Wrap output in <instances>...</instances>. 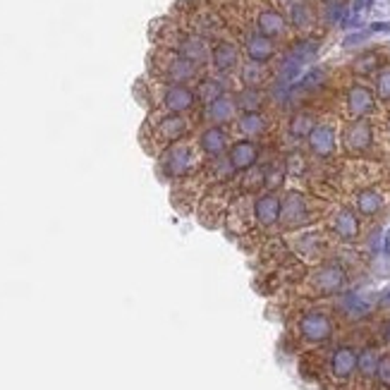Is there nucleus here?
Returning a JSON list of instances; mask_svg holds the SVG:
<instances>
[{
	"label": "nucleus",
	"mask_w": 390,
	"mask_h": 390,
	"mask_svg": "<svg viewBox=\"0 0 390 390\" xmlns=\"http://www.w3.org/2000/svg\"><path fill=\"white\" fill-rule=\"evenodd\" d=\"M328 206L321 199H314L311 194L302 189H288L280 197V218L278 227L283 232H300L307 227H314L318 220H323Z\"/></svg>",
	"instance_id": "1"
},
{
	"label": "nucleus",
	"mask_w": 390,
	"mask_h": 390,
	"mask_svg": "<svg viewBox=\"0 0 390 390\" xmlns=\"http://www.w3.org/2000/svg\"><path fill=\"white\" fill-rule=\"evenodd\" d=\"M204 165H206L204 156L199 154L197 144H192V142H177L159 154V170H161V175L170 182L189 180V177L197 175Z\"/></svg>",
	"instance_id": "2"
},
{
	"label": "nucleus",
	"mask_w": 390,
	"mask_h": 390,
	"mask_svg": "<svg viewBox=\"0 0 390 390\" xmlns=\"http://www.w3.org/2000/svg\"><path fill=\"white\" fill-rule=\"evenodd\" d=\"M192 132V120L187 115H172V113L156 111L154 115L146 120V149L151 154H161L168 146L185 142V137Z\"/></svg>",
	"instance_id": "3"
},
{
	"label": "nucleus",
	"mask_w": 390,
	"mask_h": 390,
	"mask_svg": "<svg viewBox=\"0 0 390 390\" xmlns=\"http://www.w3.org/2000/svg\"><path fill=\"white\" fill-rule=\"evenodd\" d=\"M304 292L309 297H316V300H323V297H335L343 295L345 288H348V268L343 266L335 259H323L321 263L311 266V270H307L304 278Z\"/></svg>",
	"instance_id": "4"
},
{
	"label": "nucleus",
	"mask_w": 390,
	"mask_h": 390,
	"mask_svg": "<svg viewBox=\"0 0 390 390\" xmlns=\"http://www.w3.org/2000/svg\"><path fill=\"white\" fill-rule=\"evenodd\" d=\"M335 318L333 314L323 311V309H307L297 316L295 333L297 340L307 348H323L335 338Z\"/></svg>",
	"instance_id": "5"
},
{
	"label": "nucleus",
	"mask_w": 390,
	"mask_h": 390,
	"mask_svg": "<svg viewBox=\"0 0 390 390\" xmlns=\"http://www.w3.org/2000/svg\"><path fill=\"white\" fill-rule=\"evenodd\" d=\"M151 67H154V74L159 77V82L163 84H192L202 77V70L197 65H192L165 46L154 53Z\"/></svg>",
	"instance_id": "6"
},
{
	"label": "nucleus",
	"mask_w": 390,
	"mask_h": 390,
	"mask_svg": "<svg viewBox=\"0 0 390 390\" xmlns=\"http://www.w3.org/2000/svg\"><path fill=\"white\" fill-rule=\"evenodd\" d=\"M323 373L328 383L338 390H348L355 383L357 373V348L352 343H340L328 352L323 361Z\"/></svg>",
	"instance_id": "7"
},
{
	"label": "nucleus",
	"mask_w": 390,
	"mask_h": 390,
	"mask_svg": "<svg viewBox=\"0 0 390 390\" xmlns=\"http://www.w3.org/2000/svg\"><path fill=\"white\" fill-rule=\"evenodd\" d=\"M154 106L163 113H172V115H189L197 111L199 101L194 94V86L159 82L154 89Z\"/></svg>",
	"instance_id": "8"
},
{
	"label": "nucleus",
	"mask_w": 390,
	"mask_h": 390,
	"mask_svg": "<svg viewBox=\"0 0 390 390\" xmlns=\"http://www.w3.org/2000/svg\"><path fill=\"white\" fill-rule=\"evenodd\" d=\"M376 144V124L369 117L364 120H348L340 129V149L352 159H364L373 151Z\"/></svg>",
	"instance_id": "9"
},
{
	"label": "nucleus",
	"mask_w": 390,
	"mask_h": 390,
	"mask_svg": "<svg viewBox=\"0 0 390 390\" xmlns=\"http://www.w3.org/2000/svg\"><path fill=\"white\" fill-rule=\"evenodd\" d=\"M323 223H326V232L330 237H335L343 245H355L361 235V218L355 213L352 206H333L323 216Z\"/></svg>",
	"instance_id": "10"
},
{
	"label": "nucleus",
	"mask_w": 390,
	"mask_h": 390,
	"mask_svg": "<svg viewBox=\"0 0 390 390\" xmlns=\"http://www.w3.org/2000/svg\"><path fill=\"white\" fill-rule=\"evenodd\" d=\"M249 26L270 41L288 39V34H290V26H288V22H285V17L278 13V8H275L273 3H266V0H254L252 24Z\"/></svg>",
	"instance_id": "11"
},
{
	"label": "nucleus",
	"mask_w": 390,
	"mask_h": 390,
	"mask_svg": "<svg viewBox=\"0 0 390 390\" xmlns=\"http://www.w3.org/2000/svg\"><path fill=\"white\" fill-rule=\"evenodd\" d=\"M165 48H170V51H175L177 56L185 58V60H189L192 65H197L199 70L206 67V65L211 63L209 41H206L204 36H199L197 31H192V29H185V31L177 29L175 34H172V39L165 41Z\"/></svg>",
	"instance_id": "12"
},
{
	"label": "nucleus",
	"mask_w": 390,
	"mask_h": 390,
	"mask_svg": "<svg viewBox=\"0 0 390 390\" xmlns=\"http://www.w3.org/2000/svg\"><path fill=\"white\" fill-rule=\"evenodd\" d=\"M328 245H330V235L326 230H318V227L314 225V227H307V230L295 232L290 247H292V252L297 254L300 261L321 263L323 259H326Z\"/></svg>",
	"instance_id": "13"
},
{
	"label": "nucleus",
	"mask_w": 390,
	"mask_h": 390,
	"mask_svg": "<svg viewBox=\"0 0 390 390\" xmlns=\"http://www.w3.org/2000/svg\"><path fill=\"white\" fill-rule=\"evenodd\" d=\"M378 111V101L366 84H350L343 94V115L348 120H364Z\"/></svg>",
	"instance_id": "14"
},
{
	"label": "nucleus",
	"mask_w": 390,
	"mask_h": 390,
	"mask_svg": "<svg viewBox=\"0 0 390 390\" xmlns=\"http://www.w3.org/2000/svg\"><path fill=\"white\" fill-rule=\"evenodd\" d=\"M338 146H340V129L333 120H318L307 137L309 154L321 161L333 159L338 154Z\"/></svg>",
	"instance_id": "15"
},
{
	"label": "nucleus",
	"mask_w": 390,
	"mask_h": 390,
	"mask_svg": "<svg viewBox=\"0 0 390 390\" xmlns=\"http://www.w3.org/2000/svg\"><path fill=\"white\" fill-rule=\"evenodd\" d=\"M388 192L381 187V182H373V185H366V187H359L355 192V197H352V209H355V213L359 216V218H378V216L383 213V211L388 209Z\"/></svg>",
	"instance_id": "16"
},
{
	"label": "nucleus",
	"mask_w": 390,
	"mask_h": 390,
	"mask_svg": "<svg viewBox=\"0 0 390 390\" xmlns=\"http://www.w3.org/2000/svg\"><path fill=\"white\" fill-rule=\"evenodd\" d=\"M197 149L204 156V161H216L223 159L232 144V134L227 127H218V124H206L202 132L197 134Z\"/></svg>",
	"instance_id": "17"
},
{
	"label": "nucleus",
	"mask_w": 390,
	"mask_h": 390,
	"mask_svg": "<svg viewBox=\"0 0 390 390\" xmlns=\"http://www.w3.org/2000/svg\"><path fill=\"white\" fill-rule=\"evenodd\" d=\"M273 5L285 17L290 29L302 31V34L314 31V26H316V13L309 5V0H275Z\"/></svg>",
	"instance_id": "18"
},
{
	"label": "nucleus",
	"mask_w": 390,
	"mask_h": 390,
	"mask_svg": "<svg viewBox=\"0 0 390 390\" xmlns=\"http://www.w3.org/2000/svg\"><path fill=\"white\" fill-rule=\"evenodd\" d=\"M383 348L376 343H366L364 348L357 350V373L352 388L357 390H373V381H376V369L378 359H381Z\"/></svg>",
	"instance_id": "19"
},
{
	"label": "nucleus",
	"mask_w": 390,
	"mask_h": 390,
	"mask_svg": "<svg viewBox=\"0 0 390 390\" xmlns=\"http://www.w3.org/2000/svg\"><path fill=\"white\" fill-rule=\"evenodd\" d=\"M240 36H242V53L247 56V60L268 65L275 58V53H278L275 41L261 36L259 31H254L252 26H245V29L240 31Z\"/></svg>",
	"instance_id": "20"
},
{
	"label": "nucleus",
	"mask_w": 390,
	"mask_h": 390,
	"mask_svg": "<svg viewBox=\"0 0 390 390\" xmlns=\"http://www.w3.org/2000/svg\"><path fill=\"white\" fill-rule=\"evenodd\" d=\"M252 211H254V225L261 230H273L278 227L280 218V197L275 192H261L252 197Z\"/></svg>",
	"instance_id": "21"
},
{
	"label": "nucleus",
	"mask_w": 390,
	"mask_h": 390,
	"mask_svg": "<svg viewBox=\"0 0 390 390\" xmlns=\"http://www.w3.org/2000/svg\"><path fill=\"white\" fill-rule=\"evenodd\" d=\"M211 65L218 74H232L242 65V48L230 39H218L211 46Z\"/></svg>",
	"instance_id": "22"
},
{
	"label": "nucleus",
	"mask_w": 390,
	"mask_h": 390,
	"mask_svg": "<svg viewBox=\"0 0 390 390\" xmlns=\"http://www.w3.org/2000/svg\"><path fill=\"white\" fill-rule=\"evenodd\" d=\"M240 115V108H237L235 94H223L218 96L216 101H211L209 106H204L202 111V120H206V124H218V127H227L232 124Z\"/></svg>",
	"instance_id": "23"
},
{
	"label": "nucleus",
	"mask_w": 390,
	"mask_h": 390,
	"mask_svg": "<svg viewBox=\"0 0 390 390\" xmlns=\"http://www.w3.org/2000/svg\"><path fill=\"white\" fill-rule=\"evenodd\" d=\"M259 156H261V146L257 142H252V139H237V142L230 144L225 159L230 161V165L240 175V172L249 170V168L259 165Z\"/></svg>",
	"instance_id": "24"
},
{
	"label": "nucleus",
	"mask_w": 390,
	"mask_h": 390,
	"mask_svg": "<svg viewBox=\"0 0 390 390\" xmlns=\"http://www.w3.org/2000/svg\"><path fill=\"white\" fill-rule=\"evenodd\" d=\"M232 127H235V132L240 134V139H252V142H257L259 137H263V134L270 129V117L263 111L240 113L237 120L232 122Z\"/></svg>",
	"instance_id": "25"
},
{
	"label": "nucleus",
	"mask_w": 390,
	"mask_h": 390,
	"mask_svg": "<svg viewBox=\"0 0 390 390\" xmlns=\"http://www.w3.org/2000/svg\"><path fill=\"white\" fill-rule=\"evenodd\" d=\"M227 225H230L235 232H242V235H247V232L254 230L252 197H242L230 204V209H227Z\"/></svg>",
	"instance_id": "26"
},
{
	"label": "nucleus",
	"mask_w": 390,
	"mask_h": 390,
	"mask_svg": "<svg viewBox=\"0 0 390 390\" xmlns=\"http://www.w3.org/2000/svg\"><path fill=\"white\" fill-rule=\"evenodd\" d=\"M338 311L345 318H350V321H361V318H366L373 311V304L361 295H357V292H345L338 300Z\"/></svg>",
	"instance_id": "27"
},
{
	"label": "nucleus",
	"mask_w": 390,
	"mask_h": 390,
	"mask_svg": "<svg viewBox=\"0 0 390 390\" xmlns=\"http://www.w3.org/2000/svg\"><path fill=\"white\" fill-rule=\"evenodd\" d=\"M237 72H240V82H242V86H249V89H261V86L268 84V79H270L268 65L252 63V60L242 63Z\"/></svg>",
	"instance_id": "28"
},
{
	"label": "nucleus",
	"mask_w": 390,
	"mask_h": 390,
	"mask_svg": "<svg viewBox=\"0 0 390 390\" xmlns=\"http://www.w3.org/2000/svg\"><path fill=\"white\" fill-rule=\"evenodd\" d=\"M194 94H197V101L202 103V108H204V106H209L211 101L218 99V96L227 94V89H225V84L216 77H199V84H197V89H194Z\"/></svg>",
	"instance_id": "29"
},
{
	"label": "nucleus",
	"mask_w": 390,
	"mask_h": 390,
	"mask_svg": "<svg viewBox=\"0 0 390 390\" xmlns=\"http://www.w3.org/2000/svg\"><path fill=\"white\" fill-rule=\"evenodd\" d=\"M235 101H237L240 113H257V111H261V108H263L266 96H263L261 89H249V86H242V89L235 94Z\"/></svg>",
	"instance_id": "30"
},
{
	"label": "nucleus",
	"mask_w": 390,
	"mask_h": 390,
	"mask_svg": "<svg viewBox=\"0 0 390 390\" xmlns=\"http://www.w3.org/2000/svg\"><path fill=\"white\" fill-rule=\"evenodd\" d=\"M316 122H318V120L311 115V113L300 111V113H295V115L290 117V122H288V132H290L295 139H307V137H309V132H311L314 124H316Z\"/></svg>",
	"instance_id": "31"
},
{
	"label": "nucleus",
	"mask_w": 390,
	"mask_h": 390,
	"mask_svg": "<svg viewBox=\"0 0 390 390\" xmlns=\"http://www.w3.org/2000/svg\"><path fill=\"white\" fill-rule=\"evenodd\" d=\"M285 177H292V180H300V177L307 175L309 170V161L304 154H300V151H292V154L285 159Z\"/></svg>",
	"instance_id": "32"
},
{
	"label": "nucleus",
	"mask_w": 390,
	"mask_h": 390,
	"mask_svg": "<svg viewBox=\"0 0 390 390\" xmlns=\"http://www.w3.org/2000/svg\"><path fill=\"white\" fill-rule=\"evenodd\" d=\"M373 96L376 101L390 106V65H383L373 77Z\"/></svg>",
	"instance_id": "33"
},
{
	"label": "nucleus",
	"mask_w": 390,
	"mask_h": 390,
	"mask_svg": "<svg viewBox=\"0 0 390 390\" xmlns=\"http://www.w3.org/2000/svg\"><path fill=\"white\" fill-rule=\"evenodd\" d=\"M383 67V60H381V56H378L376 51H369V53H364V56H359L355 60V65H352V70H355L357 74H376L378 70Z\"/></svg>",
	"instance_id": "34"
},
{
	"label": "nucleus",
	"mask_w": 390,
	"mask_h": 390,
	"mask_svg": "<svg viewBox=\"0 0 390 390\" xmlns=\"http://www.w3.org/2000/svg\"><path fill=\"white\" fill-rule=\"evenodd\" d=\"M373 390H390V350L381 352L376 369V381H373Z\"/></svg>",
	"instance_id": "35"
},
{
	"label": "nucleus",
	"mask_w": 390,
	"mask_h": 390,
	"mask_svg": "<svg viewBox=\"0 0 390 390\" xmlns=\"http://www.w3.org/2000/svg\"><path fill=\"white\" fill-rule=\"evenodd\" d=\"M323 82H326V70H323V67H311L304 77H302L300 89H318Z\"/></svg>",
	"instance_id": "36"
},
{
	"label": "nucleus",
	"mask_w": 390,
	"mask_h": 390,
	"mask_svg": "<svg viewBox=\"0 0 390 390\" xmlns=\"http://www.w3.org/2000/svg\"><path fill=\"white\" fill-rule=\"evenodd\" d=\"M381 343L390 350V318H386L381 326Z\"/></svg>",
	"instance_id": "37"
},
{
	"label": "nucleus",
	"mask_w": 390,
	"mask_h": 390,
	"mask_svg": "<svg viewBox=\"0 0 390 390\" xmlns=\"http://www.w3.org/2000/svg\"><path fill=\"white\" fill-rule=\"evenodd\" d=\"M381 129H383V134H386V139H388V146H390V108H388L386 117H383V124H381Z\"/></svg>",
	"instance_id": "38"
},
{
	"label": "nucleus",
	"mask_w": 390,
	"mask_h": 390,
	"mask_svg": "<svg viewBox=\"0 0 390 390\" xmlns=\"http://www.w3.org/2000/svg\"><path fill=\"white\" fill-rule=\"evenodd\" d=\"M366 31H361V34H355V36H348V39H345V46H352V43H359V41H364L366 39Z\"/></svg>",
	"instance_id": "39"
},
{
	"label": "nucleus",
	"mask_w": 390,
	"mask_h": 390,
	"mask_svg": "<svg viewBox=\"0 0 390 390\" xmlns=\"http://www.w3.org/2000/svg\"><path fill=\"white\" fill-rule=\"evenodd\" d=\"M378 307H381L383 311H390V288L383 292V297H381V302H378Z\"/></svg>",
	"instance_id": "40"
},
{
	"label": "nucleus",
	"mask_w": 390,
	"mask_h": 390,
	"mask_svg": "<svg viewBox=\"0 0 390 390\" xmlns=\"http://www.w3.org/2000/svg\"><path fill=\"white\" fill-rule=\"evenodd\" d=\"M371 31H390V22H378V24H371Z\"/></svg>",
	"instance_id": "41"
}]
</instances>
